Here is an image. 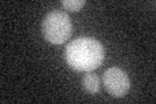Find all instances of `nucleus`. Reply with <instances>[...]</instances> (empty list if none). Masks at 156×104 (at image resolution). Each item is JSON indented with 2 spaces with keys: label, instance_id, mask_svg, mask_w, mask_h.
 <instances>
[{
  "label": "nucleus",
  "instance_id": "f257e3e1",
  "mask_svg": "<svg viewBox=\"0 0 156 104\" xmlns=\"http://www.w3.org/2000/svg\"><path fill=\"white\" fill-rule=\"evenodd\" d=\"M65 60L77 72H91L104 60V47L94 38H78L65 48Z\"/></svg>",
  "mask_w": 156,
  "mask_h": 104
},
{
  "label": "nucleus",
  "instance_id": "f03ea898",
  "mask_svg": "<svg viewBox=\"0 0 156 104\" xmlns=\"http://www.w3.org/2000/svg\"><path fill=\"white\" fill-rule=\"evenodd\" d=\"M72 21L66 13L52 11L43 20L42 30L47 42L52 44H62L72 35Z\"/></svg>",
  "mask_w": 156,
  "mask_h": 104
},
{
  "label": "nucleus",
  "instance_id": "7ed1b4c3",
  "mask_svg": "<svg viewBox=\"0 0 156 104\" xmlns=\"http://www.w3.org/2000/svg\"><path fill=\"white\" fill-rule=\"evenodd\" d=\"M103 83L105 86V90L115 98L125 96L130 88V80L128 74L117 66L108 68L104 72Z\"/></svg>",
  "mask_w": 156,
  "mask_h": 104
},
{
  "label": "nucleus",
  "instance_id": "20e7f679",
  "mask_svg": "<svg viewBox=\"0 0 156 104\" xmlns=\"http://www.w3.org/2000/svg\"><path fill=\"white\" fill-rule=\"evenodd\" d=\"M82 83H83V87L86 88V91H89L90 94H96L100 90V81L99 77L94 73H87L85 74L83 80H82Z\"/></svg>",
  "mask_w": 156,
  "mask_h": 104
},
{
  "label": "nucleus",
  "instance_id": "39448f33",
  "mask_svg": "<svg viewBox=\"0 0 156 104\" xmlns=\"http://www.w3.org/2000/svg\"><path fill=\"white\" fill-rule=\"evenodd\" d=\"M86 4L85 0H64L62 2V5H64L68 11L72 12H78L81 11V8Z\"/></svg>",
  "mask_w": 156,
  "mask_h": 104
}]
</instances>
